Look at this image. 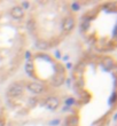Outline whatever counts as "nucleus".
Returning a JSON list of instances; mask_svg holds the SVG:
<instances>
[{"label":"nucleus","instance_id":"nucleus-2","mask_svg":"<svg viewBox=\"0 0 117 126\" xmlns=\"http://www.w3.org/2000/svg\"><path fill=\"white\" fill-rule=\"evenodd\" d=\"M62 28H63L64 32H70V31H72V29L75 28V20L70 16L67 17V18H64Z\"/></svg>","mask_w":117,"mask_h":126},{"label":"nucleus","instance_id":"nucleus-10","mask_svg":"<svg viewBox=\"0 0 117 126\" xmlns=\"http://www.w3.org/2000/svg\"><path fill=\"white\" fill-rule=\"evenodd\" d=\"M27 29L30 31V32H32V31L36 29V23H34L33 20H29L27 22Z\"/></svg>","mask_w":117,"mask_h":126},{"label":"nucleus","instance_id":"nucleus-3","mask_svg":"<svg viewBox=\"0 0 117 126\" xmlns=\"http://www.w3.org/2000/svg\"><path fill=\"white\" fill-rule=\"evenodd\" d=\"M10 15H12V17L15 18V20H20V18L23 17L24 10L21 6H15L12 8V10H10Z\"/></svg>","mask_w":117,"mask_h":126},{"label":"nucleus","instance_id":"nucleus-9","mask_svg":"<svg viewBox=\"0 0 117 126\" xmlns=\"http://www.w3.org/2000/svg\"><path fill=\"white\" fill-rule=\"evenodd\" d=\"M25 71H27V73L29 75V76H33L34 73V68H33V64L31 62H28L27 65H25Z\"/></svg>","mask_w":117,"mask_h":126},{"label":"nucleus","instance_id":"nucleus-8","mask_svg":"<svg viewBox=\"0 0 117 126\" xmlns=\"http://www.w3.org/2000/svg\"><path fill=\"white\" fill-rule=\"evenodd\" d=\"M36 47H38L39 49H46V48L50 47V44L45 41V40H38L36 43Z\"/></svg>","mask_w":117,"mask_h":126},{"label":"nucleus","instance_id":"nucleus-5","mask_svg":"<svg viewBox=\"0 0 117 126\" xmlns=\"http://www.w3.org/2000/svg\"><path fill=\"white\" fill-rule=\"evenodd\" d=\"M46 107L48 108V109L50 110H55L59 107V104H60V101H59V99H56V97H54V96H50V97H48V99L46 100Z\"/></svg>","mask_w":117,"mask_h":126},{"label":"nucleus","instance_id":"nucleus-11","mask_svg":"<svg viewBox=\"0 0 117 126\" xmlns=\"http://www.w3.org/2000/svg\"><path fill=\"white\" fill-rule=\"evenodd\" d=\"M74 103H75L74 99H68L67 100V104H74Z\"/></svg>","mask_w":117,"mask_h":126},{"label":"nucleus","instance_id":"nucleus-7","mask_svg":"<svg viewBox=\"0 0 117 126\" xmlns=\"http://www.w3.org/2000/svg\"><path fill=\"white\" fill-rule=\"evenodd\" d=\"M102 65H103L107 70H110V69H113V68H114L115 63H114V61L111 60L110 57H106V59L102 61Z\"/></svg>","mask_w":117,"mask_h":126},{"label":"nucleus","instance_id":"nucleus-6","mask_svg":"<svg viewBox=\"0 0 117 126\" xmlns=\"http://www.w3.org/2000/svg\"><path fill=\"white\" fill-rule=\"evenodd\" d=\"M53 85L54 86H56V87H59V86H61L62 84L64 83V73H57L56 76L53 78Z\"/></svg>","mask_w":117,"mask_h":126},{"label":"nucleus","instance_id":"nucleus-12","mask_svg":"<svg viewBox=\"0 0 117 126\" xmlns=\"http://www.w3.org/2000/svg\"><path fill=\"white\" fill-rule=\"evenodd\" d=\"M23 6H24V7H29V3H28V2H24Z\"/></svg>","mask_w":117,"mask_h":126},{"label":"nucleus","instance_id":"nucleus-1","mask_svg":"<svg viewBox=\"0 0 117 126\" xmlns=\"http://www.w3.org/2000/svg\"><path fill=\"white\" fill-rule=\"evenodd\" d=\"M22 93H23V86H22L21 84H13V85L8 88V91H7V94L9 96H12V97L20 96Z\"/></svg>","mask_w":117,"mask_h":126},{"label":"nucleus","instance_id":"nucleus-4","mask_svg":"<svg viewBox=\"0 0 117 126\" xmlns=\"http://www.w3.org/2000/svg\"><path fill=\"white\" fill-rule=\"evenodd\" d=\"M28 90L30 91V92H32V93H34V94H40L44 91V86L41 85V84L33 81V83H29V85H28Z\"/></svg>","mask_w":117,"mask_h":126}]
</instances>
